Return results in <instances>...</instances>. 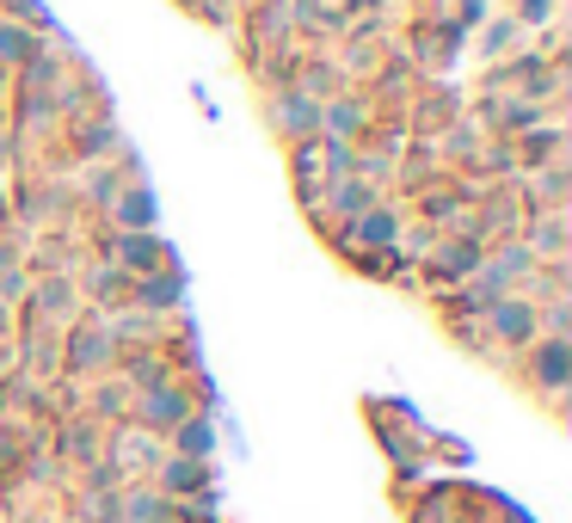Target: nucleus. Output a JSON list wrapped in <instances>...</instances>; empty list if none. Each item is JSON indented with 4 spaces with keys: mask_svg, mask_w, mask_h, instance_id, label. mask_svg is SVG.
I'll return each instance as SVG.
<instances>
[{
    "mask_svg": "<svg viewBox=\"0 0 572 523\" xmlns=\"http://www.w3.org/2000/svg\"><path fill=\"white\" fill-rule=\"evenodd\" d=\"M486 321H493V333L505 339V345H530L535 326H542V321H535V309H530V302H518V295H499L493 309H486Z\"/></svg>",
    "mask_w": 572,
    "mask_h": 523,
    "instance_id": "nucleus-1",
    "label": "nucleus"
},
{
    "mask_svg": "<svg viewBox=\"0 0 572 523\" xmlns=\"http://www.w3.org/2000/svg\"><path fill=\"white\" fill-rule=\"evenodd\" d=\"M530 370H535V382H542V389H566V382H572L566 339H542V345H535V358H530Z\"/></svg>",
    "mask_w": 572,
    "mask_h": 523,
    "instance_id": "nucleus-2",
    "label": "nucleus"
},
{
    "mask_svg": "<svg viewBox=\"0 0 572 523\" xmlns=\"http://www.w3.org/2000/svg\"><path fill=\"white\" fill-rule=\"evenodd\" d=\"M160 486H167L173 499H191V493H203V486H210V469H203L198 456H173L167 469H160Z\"/></svg>",
    "mask_w": 572,
    "mask_h": 523,
    "instance_id": "nucleus-3",
    "label": "nucleus"
},
{
    "mask_svg": "<svg viewBox=\"0 0 572 523\" xmlns=\"http://www.w3.org/2000/svg\"><path fill=\"white\" fill-rule=\"evenodd\" d=\"M173 443H179V456H210V450H215V425H210V419H179V425H173Z\"/></svg>",
    "mask_w": 572,
    "mask_h": 523,
    "instance_id": "nucleus-4",
    "label": "nucleus"
},
{
    "mask_svg": "<svg viewBox=\"0 0 572 523\" xmlns=\"http://www.w3.org/2000/svg\"><path fill=\"white\" fill-rule=\"evenodd\" d=\"M148 419H154V425H179V419H191V401L173 389H154L148 394Z\"/></svg>",
    "mask_w": 572,
    "mask_h": 523,
    "instance_id": "nucleus-5",
    "label": "nucleus"
},
{
    "mask_svg": "<svg viewBox=\"0 0 572 523\" xmlns=\"http://www.w3.org/2000/svg\"><path fill=\"white\" fill-rule=\"evenodd\" d=\"M179 511L167 505L160 493H130V523H173Z\"/></svg>",
    "mask_w": 572,
    "mask_h": 523,
    "instance_id": "nucleus-6",
    "label": "nucleus"
},
{
    "mask_svg": "<svg viewBox=\"0 0 572 523\" xmlns=\"http://www.w3.org/2000/svg\"><path fill=\"white\" fill-rule=\"evenodd\" d=\"M118 253H123V265H130V271H154L160 259H167V253H160L154 241H148V234H130V241H123Z\"/></svg>",
    "mask_w": 572,
    "mask_h": 523,
    "instance_id": "nucleus-7",
    "label": "nucleus"
},
{
    "mask_svg": "<svg viewBox=\"0 0 572 523\" xmlns=\"http://www.w3.org/2000/svg\"><path fill=\"white\" fill-rule=\"evenodd\" d=\"M118 222H123V229H148V222H154V198H148V191L123 198V203H118Z\"/></svg>",
    "mask_w": 572,
    "mask_h": 523,
    "instance_id": "nucleus-8",
    "label": "nucleus"
},
{
    "mask_svg": "<svg viewBox=\"0 0 572 523\" xmlns=\"http://www.w3.org/2000/svg\"><path fill=\"white\" fill-rule=\"evenodd\" d=\"M283 123H290V130H314V123H320V111L308 105V99H290V105H283Z\"/></svg>",
    "mask_w": 572,
    "mask_h": 523,
    "instance_id": "nucleus-9",
    "label": "nucleus"
},
{
    "mask_svg": "<svg viewBox=\"0 0 572 523\" xmlns=\"http://www.w3.org/2000/svg\"><path fill=\"white\" fill-rule=\"evenodd\" d=\"M358 234H363V241H394V215H363Z\"/></svg>",
    "mask_w": 572,
    "mask_h": 523,
    "instance_id": "nucleus-10",
    "label": "nucleus"
},
{
    "mask_svg": "<svg viewBox=\"0 0 572 523\" xmlns=\"http://www.w3.org/2000/svg\"><path fill=\"white\" fill-rule=\"evenodd\" d=\"M179 295V278H154V283H142V302H173Z\"/></svg>",
    "mask_w": 572,
    "mask_h": 523,
    "instance_id": "nucleus-11",
    "label": "nucleus"
},
{
    "mask_svg": "<svg viewBox=\"0 0 572 523\" xmlns=\"http://www.w3.org/2000/svg\"><path fill=\"white\" fill-rule=\"evenodd\" d=\"M0 56H31V38L26 31H0Z\"/></svg>",
    "mask_w": 572,
    "mask_h": 523,
    "instance_id": "nucleus-12",
    "label": "nucleus"
},
{
    "mask_svg": "<svg viewBox=\"0 0 572 523\" xmlns=\"http://www.w3.org/2000/svg\"><path fill=\"white\" fill-rule=\"evenodd\" d=\"M99 351H106V345H99L93 333H87V339H74V363H99Z\"/></svg>",
    "mask_w": 572,
    "mask_h": 523,
    "instance_id": "nucleus-13",
    "label": "nucleus"
}]
</instances>
